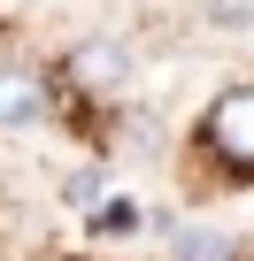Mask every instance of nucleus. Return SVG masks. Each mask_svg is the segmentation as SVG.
Returning <instances> with one entry per match:
<instances>
[{"mask_svg":"<svg viewBox=\"0 0 254 261\" xmlns=\"http://www.w3.org/2000/svg\"><path fill=\"white\" fill-rule=\"evenodd\" d=\"M170 261H239V238L231 230H208V223H185L170 238Z\"/></svg>","mask_w":254,"mask_h":261,"instance_id":"4","label":"nucleus"},{"mask_svg":"<svg viewBox=\"0 0 254 261\" xmlns=\"http://www.w3.org/2000/svg\"><path fill=\"white\" fill-rule=\"evenodd\" d=\"M123 69H131V54H123L116 39H85V46L70 54V77H77L85 92H116V85H123Z\"/></svg>","mask_w":254,"mask_h":261,"instance_id":"3","label":"nucleus"},{"mask_svg":"<svg viewBox=\"0 0 254 261\" xmlns=\"http://www.w3.org/2000/svg\"><path fill=\"white\" fill-rule=\"evenodd\" d=\"M200 146H208L231 177L254 185V85H223V92L208 100V115H200Z\"/></svg>","mask_w":254,"mask_h":261,"instance_id":"1","label":"nucleus"},{"mask_svg":"<svg viewBox=\"0 0 254 261\" xmlns=\"http://www.w3.org/2000/svg\"><path fill=\"white\" fill-rule=\"evenodd\" d=\"M216 23H254V0H208Z\"/></svg>","mask_w":254,"mask_h":261,"instance_id":"6","label":"nucleus"},{"mask_svg":"<svg viewBox=\"0 0 254 261\" xmlns=\"http://www.w3.org/2000/svg\"><path fill=\"white\" fill-rule=\"evenodd\" d=\"M47 108H54V85H47L39 69L0 62V130H24V123H39Z\"/></svg>","mask_w":254,"mask_h":261,"instance_id":"2","label":"nucleus"},{"mask_svg":"<svg viewBox=\"0 0 254 261\" xmlns=\"http://www.w3.org/2000/svg\"><path fill=\"white\" fill-rule=\"evenodd\" d=\"M93 230H108V238L139 230V207H131V200H100V207H93Z\"/></svg>","mask_w":254,"mask_h":261,"instance_id":"5","label":"nucleus"}]
</instances>
